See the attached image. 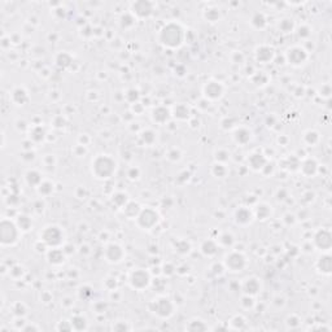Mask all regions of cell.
<instances>
[{"label":"cell","mask_w":332,"mask_h":332,"mask_svg":"<svg viewBox=\"0 0 332 332\" xmlns=\"http://www.w3.org/2000/svg\"><path fill=\"white\" fill-rule=\"evenodd\" d=\"M1 244L3 247L15 245L19 241L20 227L7 218L1 219Z\"/></svg>","instance_id":"cell-1"},{"label":"cell","mask_w":332,"mask_h":332,"mask_svg":"<svg viewBox=\"0 0 332 332\" xmlns=\"http://www.w3.org/2000/svg\"><path fill=\"white\" fill-rule=\"evenodd\" d=\"M154 309L153 313L160 315L162 318H168L173 314V306L170 300L165 299V297H160V299L154 300Z\"/></svg>","instance_id":"cell-2"},{"label":"cell","mask_w":332,"mask_h":332,"mask_svg":"<svg viewBox=\"0 0 332 332\" xmlns=\"http://www.w3.org/2000/svg\"><path fill=\"white\" fill-rule=\"evenodd\" d=\"M225 262H226L227 269H231V271H240L245 265V258L240 253H232V255H227Z\"/></svg>","instance_id":"cell-3"},{"label":"cell","mask_w":332,"mask_h":332,"mask_svg":"<svg viewBox=\"0 0 332 332\" xmlns=\"http://www.w3.org/2000/svg\"><path fill=\"white\" fill-rule=\"evenodd\" d=\"M147 279H150L148 274H147L146 271H142L140 269H139L138 271H134V273L131 274V277H130V283H131V285L134 287V288L142 289L148 285L147 281H147Z\"/></svg>","instance_id":"cell-4"}]
</instances>
